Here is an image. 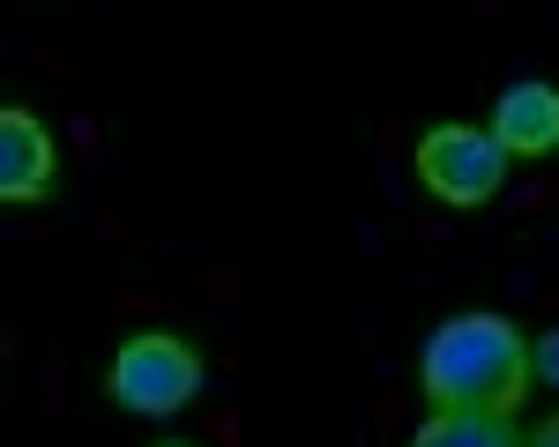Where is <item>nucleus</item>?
<instances>
[{
    "label": "nucleus",
    "instance_id": "1",
    "mask_svg": "<svg viewBox=\"0 0 559 447\" xmlns=\"http://www.w3.org/2000/svg\"><path fill=\"white\" fill-rule=\"evenodd\" d=\"M418 388L432 410H492L515 418L530 396V336L508 313H455L426 336Z\"/></svg>",
    "mask_w": 559,
    "mask_h": 447
},
{
    "label": "nucleus",
    "instance_id": "2",
    "mask_svg": "<svg viewBox=\"0 0 559 447\" xmlns=\"http://www.w3.org/2000/svg\"><path fill=\"white\" fill-rule=\"evenodd\" d=\"M105 396L120 410H142V418H173V410H187L202 396V351L179 328H142V336H128L112 351Z\"/></svg>",
    "mask_w": 559,
    "mask_h": 447
},
{
    "label": "nucleus",
    "instance_id": "3",
    "mask_svg": "<svg viewBox=\"0 0 559 447\" xmlns=\"http://www.w3.org/2000/svg\"><path fill=\"white\" fill-rule=\"evenodd\" d=\"M508 149L492 142V128H463V120H448V128H432L418 142V179H426L432 202H448V209H477V202H492L500 186H508Z\"/></svg>",
    "mask_w": 559,
    "mask_h": 447
},
{
    "label": "nucleus",
    "instance_id": "4",
    "mask_svg": "<svg viewBox=\"0 0 559 447\" xmlns=\"http://www.w3.org/2000/svg\"><path fill=\"white\" fill-rule=\"evenodd\" d=\"M52 179H60V149H52L45 120L23 112V105H8L0 112V202L31 209V202L52 194Z\"/></svg>",
    "mask_w": 559,
    "mask_h": 447
},
{
    "label": "nucleus",
    "instance_id": "5",
    "mask_svg": "<svg viewBox=\"0 0 559 447\" xmlns=\"http://www.w3.org/2000/svg\"><path fill=\"white\" fill-rule=\"evenodd\" d=\"M492 142L508 157H552L559 149V89L552 83H515L492 105Z\"/></svg>",
    "mask_w": 559,
    "mask_h": 447
},
{
    "label": "nucleus",
    "instance_id": "6",
    "mask_svg": "<svg viewBox=\"0 0 559 447\" xmlns=\"http://www.w3.org/2000/svg\"><path fill=\"white\" fill-rule=\"evenodd\" d=\"M411 447H530V433L492 410H432Z\"/></svg>",
    "mask_w": 559,
    "mask_h": 447
},
{
    "label": "nucleus",
    "instance_id": "7",
    "mask_svg": "<svg viewBox=\"0 0 559 447\" xmlns=\"http://www.w3.org/2000/svg\"><path fill=\"white\" fill-rule=\"evenodd\" d=\"M530 388H559V328L530 343Z\"/></svg>",
    "mask_w": 559,
    "mask_h": 447
},
{
    "label": "nucleus",
    "instance_id": "8",
    "mask_svg": "<svg viewBox=\"0 0 559 447\" xmlns=\"http://www.w3.org/2000/svg\"><path fill=\"white\" fill-rule=\"evenodd\" d=\"M530 447H559V410L545 418V425H537V433H530Z\"/></svg>",
    "mask_w": 559,
    "mask_h": 447
},
{
    "label": "nucleus",
    "instance_id": "9",
    "mask_svg": "<svg viewBox=\"0 0 559 447\" xmlns=\"http://www.w3.org/2000/svg\"><path fill=\"white\" fill-rule=\"evenodd\" d=\"M165 447H194V440H165Z\"/></svg>",
    "mask_w": 559,
    "mask_h": 447
}]
</instances>
